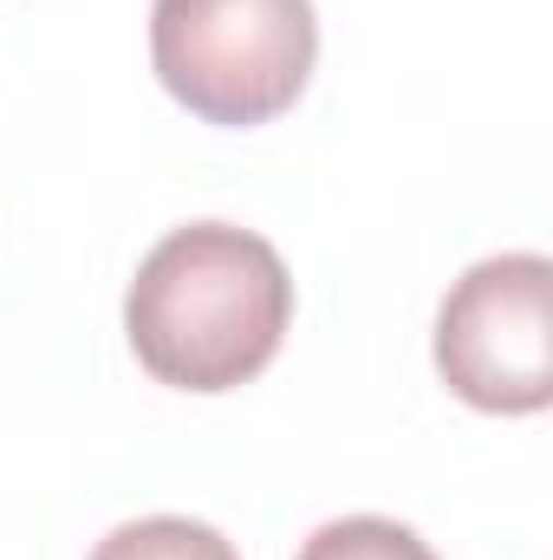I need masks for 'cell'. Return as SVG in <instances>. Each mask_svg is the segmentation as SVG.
<instances>
[{
  "label": "cell",
  "instance_id": "cell-1",
  "mask_svg": "<svg viewBox=\"0 0 553 560\" xmlns=\"http://www.w3.org/2000/svg\"><path fill=\"white\" fill-rule=\"evenodd\" d=\"M293 326V275L280 248L235 222L169 229L125 287V339L138 365L196 398L255 385Z\"/></svg>",
  "mask_w": 553,
  "mask_h": 560
},
{
  "label": "cell",
  "instance_id": "cell-2",
  "mask_svg": "<svg viewBox=\"0 0 553 560\" xmlns=\"http://www.w3.org/2000/svg\"><path fill=\"white\" fill-rule=\"evenodd\" d=\"M150 66L189 118L255 131L313 85L319 13L313 0H150Z\"/></svg>",
  "mask_w": 553,
  "mask_h": 560
},
{
  "label": "cell",
  "instance_id": "cell-3",
  "mask_svg": "<svg viewBox=\"0 0 553 560\" xmlns=\"http://www.w3.org/2000/svg\"><path fill=\"white\" fill-rule=\"evenodd\" d=\"M436 378L489 418L553 405V261L534 248L489 255L456 280L430 332Z\"/></svg>",
  "mask_w": 553,
  "mask_h": 560
},
{
  "label": "cell",
  "instance_id": "cell-4",
  "mask_svg": "<svg viewBox=\"0 0 553 560\" xmlns=\"http://www.w3.org/2000/svg\"><path fill=\"white\" fill-rule=\"evenodd\" d=\"M85 560H242L235 541L196 515H138L118 522Z\"/></svg>",
  "mask_w": 553,
  "mask_h": 560
},
{
  "label": "cell",
  "instance_id": "cell-5",
  "mask_svg": "<svg viewBox=\"0 0 553 560\" xmlns=\"http://www.w3.org/2000/svg\"><path fill=\"white\" fill-rule=\"evenodd\" d=\"M293 560H436V548L391 515H339L319 522Z\"/></svg>",
  "mask_w": 553,
  "mask_h": 560
}]
</instances>
